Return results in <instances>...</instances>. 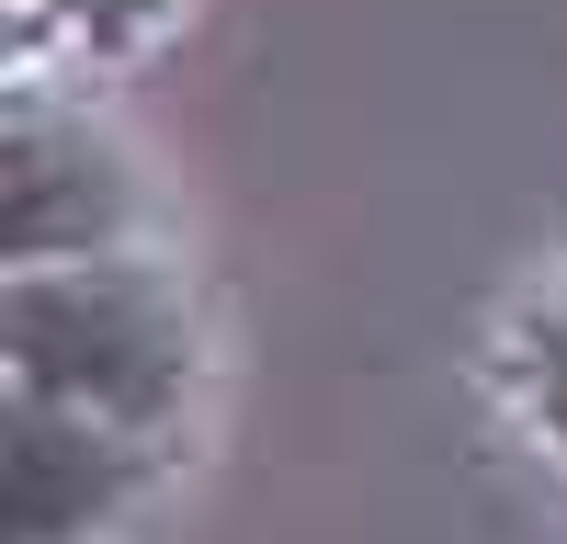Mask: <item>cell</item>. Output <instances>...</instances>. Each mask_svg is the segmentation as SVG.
Listing matches in <instances>:
<instances>
[{
	"mask_svg": "<svg viewBox=\"0 0 567 544\" xmlns=\"http://www.w3.org/2000/svg\"><path fill=\"white\" fill-rule=\"evenodd\" d=\"M523 363H534V420L567 442V284L545 295V317H534V341H523Z\"/></svg>",
	"mask_w": 567,
	"mask_h": 544,
	"instance_id": "277c9868",
	"label": "cell"
},
{
	"mask_svg": "<svg viewBox=\"0 0 567 544\" xmlns=\"http://www.w3.org/2000/svg\"><path fill=\"white\" fill-rule=\"evenodd\" d=\"M12 397L80 408V420H114V431H159L194 397L182 284L136 250L12 272Z\"/></svg>",
	"mask_w": 567,
	"mask_h": 544,
	"instance_id": "6da1fadb",
	"label": "cell"
},
{
	"mask_svg": "<svg viewBox=\"0 0 567 544\" xmlns=\"http://www.w3.org/2000/svg\"><path fill=\"white\" fill-rule=\"evenodd\" d=\"M148 488V442L80 408L12 397V453H0V533L12 544H80Z\"/></svg>",
	"mask_w": 567,
	"mask_h": 544,
	"instance_id": "3957f363",
	"label": "cell"
},
{
	"mask_svg": "<svg viewBox=\"0 0 567 544\" xmlns=\"http://www.w3.org/2000/svg\"><path fill=\"white\" fill-rule=\"evenodd\" d=\"M0 227H12V272H34V261H103L136 227L125 148L91 136L80 114L23 103L12 114V205H0Z\"/></svg>",
	"mask_w": 567,
	"mask_h": 544,
	"instance_id": "7a4b0ae2",
	"label": "cell"
}]
</instances>
